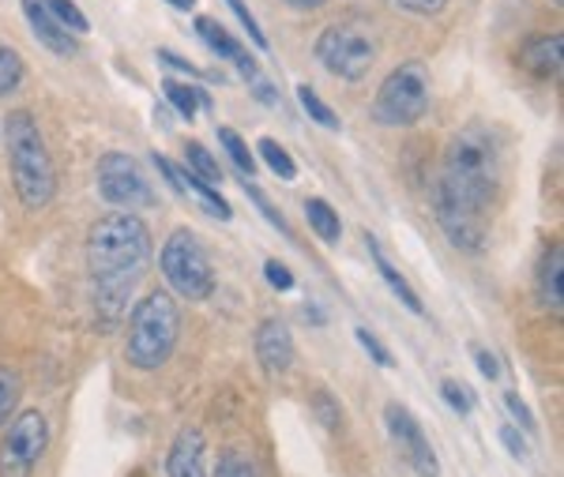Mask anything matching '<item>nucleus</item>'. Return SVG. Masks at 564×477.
Listing matches in <instances>:
<instances>
[{
  "label": "nucleus",
  "mask_w": 564,
  "mask_h": 477,
  "mask_svg": "<svg viewBox=\"0 0 564 477\" xmlns=\"http://www.w3.org/2000/svg\"><path fill=\"white\" fill-rule=\"evenodd\" d=\"M561 61H564L561 34H534V39H527L523 50H520V64L531 72L534 79H557Z\"/></svg>",
  "instance_id": "2eb2a0df"
},
{
  "label": "nucleus",
  "mask_w": 564,
  "mask_h": 477,
  "mask_svg": "<svg viewBox=\"0 0 564 477\" xmlns=\"http://www.w3.org/2000/svg\"><path fill=\"white\" fill-rule=\"evenodd\" d=\"M257 151H260V159L268 162V170L275 173L279 181H294V177H297V162L290 159V151H286V147H282L279 140L263 135V140L257 143Z\"/></svg>",
  "instance_id": "4be33fe9"
},
{
  "label": "nucleus",
  "mask_w": 564,
  "mask_h": 477,
  "mask_svg": "<svg viewBox=\"0 0 564 477\" xmlns=\"http://www.w3.org/2000/svg\"><path fill=\"white\" fill-rule=\"evenodd\" d=\"M162 279L170 282V290L185 301H207L215 293V268L207 260L204 245L196 241L193 229H177L170 234V241L162 245L159 256Z\"/></svg>",
  "instance_id": "423d86ee"
},
{
  "label": "nucleus",
  "mask_w": 564,
  "mask_h": 477,
  "mask_svg": "<svg viewBox=\"0 0 564 477\" xmlns=\"http://www.w3.org/2000/svg\"><path fill=\"white\" fill-rule=\"evenodd\" d=\"M23 15H26V23H31V34L50 53H57V57H76L79 53V39L53 20L50 8H45V0H23Z\"/></svg>",
  "instance_id": "ddd939ff"
},
{
  "label": "nucleus",
  "mask_w": 564,
  "mask_h": 477,
  "mask_svg": "<svg viewBox=\"0 0 564 477\" xmlns=\"http://www.w3.org/2000/svg\"><path fill=\"white\" fill-rule=\"evenodd\" d=\"M561 263H564V252L561 245H553L542 260V271H539V290H542V305L561 312Z\"/></svg>",
  "instance_id": "6ab92c4d"
},
{
  "label": "nucleus",
  "mask_w": 564,
  "mask_h": 477,
  "mask_svg": "<svg viewBox=\"0 0 564 477\" xmlns=\"http://www.w3.org/2000/svg\"><path fill=\"white\" fill-rule=\"evenodd\" d=\"M151 263V229L132 210H113L98 218L87 234L90 297L102 324H117Z\"/></svg>",
  "instance_id": "f257e3e1"
},
{
  "label": "nucleus",
  "mask_w": 564,
  "mask_h": 477,
  "mask_svg": "<svg viewBox=\"0 0 564 477\" xmlns=\"http://www.w3.org/2000/svg\"><path fill=\"white\" fill-rule=\"evenodd\" d=\"M500 444L508 447V455H512V458H520V463H523V458H531V444L520 436V429H516V425L500 429Z\"/></svg>",
  "instance_id": "473e14b6"
},
{
  "label": "nucleus",
  "mask_w": 564,
  "mask_h": 477,
  "mask_svg": "<svg viewBox=\"0 0 564 477\" xmlns=\"http://www.w3.org/2000/svg\"><path fill=\"white\" fill-rule=\"evenodd\" d=\"M4 143H8V170H12L15 196L26 210H42L57 196V170L53 154L45 147V135L39 121L26 109H15L4 121Z\"/></svg>",
  "instance_id": "7ed1b4c3"
},
{
  "label": "nucleus",
  "mask_w": 564,
  "mask_h": 477,
  "mask_svg": "<svg viewBox=\"0 0 564 477\" xmlns=\"http://www.w3.org/2000/svg\"><path fill=\"white\" fill-rule=\"evenodd\" d=\"M159 61L170 64V68H177V72H188V76H204V72H199L196 64H188L185 57H177L174 50H159Z\"/></svg>",
  "instance_id": "4c0bfd02"
},
{
  "label": "nucleus",
  "mask_w": 564,
  "mask_h": 477,
  "mask_svg": "<svg viewBox=\"0 0 564 477\" xmlns=\"http://www.w3.org/2000/svg\"><path fill=\"white\" fill-rule=\"evenodd\" d=\"M23 84V57L12 50V45L0 42V98L15 95Z\"/></svg>",
  "instance_id": "393cba45"
},
{
  "label": "nucleus",
  "mask_w": 564,
  "mask_h": 477,
  "mask_svg": "<svg viewBox=\"0 0 564 477\" xmlns=\"http://www.w3.org/2000/svg\"><path fill=\"white\" fill-rule=\"evenodd\" d=\"M95 181H98V192H102L106 204L121 207V210H135V207H148L154 199L151 192V181L143 177L140 162L124 151H109L98 159V170H95Z\"/></svg>",
  "instance_id": "1a4fd4ad"
},
{
  "label": "nucleus",
  "mask_w": 564,
  "mask_h": 477,
  "mask_svg": "<svg viewBox=\"0 0 564 477\" xmlns=\"http://www.w3.org/2000/svg\"><path fill=\"white\" fill-rule=\"evenodd\" d=\"M294 8H321V4H327V0H290Z\"/></svg>",
  "instance_id": "ea45409f"
},
{
  "label": "nucleus",
  "mask_w": 564,
  "mask_h": 477,
  "mask_svg": "<svg viewBox=\"0 0 564 477\" xmlns=\"http://www.w3.org/2000/svg\"><path fill=\"white\" fill-rule=\"evenodd\" d=\"M185 162H188V173H196V177H204L207 185H218L223 181V170H218V159L212 151H207L204 143H188L185 147Z\"/></svg>",
  "instance_id": "b1692460"
},
{
  "label": "nucleus",
  "mask_w": 564,
  "mask_h": 477,
  "mask_svg": "<svg viewBox=\"0 0 564 477\" xmlns=\"http://www.w3.org/2000/svg\"><path fill=\"white\" fill-rule=\"evenodd\" d=\"M430 68L422 61H403L391 68L372 98V121L384 128H411L430 113Z\"/></svg>",
  "instance_id": "39448f33"
},
{
  "label": "nucleus",
  "mask_w": 564,
  "mask_h": 477,
  "mask_svg": "<svg viewBox=\"0 0 564 477\" xmlns=\"http://www.w3.org/2000/svg\"><path fill=\"white\" fill-rule=\"evenodd\" d=\"M305 218H308V226H313V234L321 237L324 245H339V237H343V223H339V210H335L327 199L321 196H313V199H305Z\"/></svg>",
  "instance_id": "a211bd4d"
},
{
  "label": "nucleus",
  "mask_w": 564,
  "mask_h": 477,
  "mask_svg": "<svg viewBox=\"0 0 564 477\" xmlns=\"http://www.w3.org/2000/svg\"><path fill=\"white\" fill-rule=\"evenodd\" d=\"M245 192H249V196H252V199H257V204H260V210H263V218H268V223H271V226H279V229H282V234H286V237H290V226H286V218H282V215H279V210H275V207H271V204H268V196H263V192H260L257 185H252V181H245Z\"/></svg>",
  "instance_id": "72a5a7b5"
},
{
  "label": "nucleus",
  "mask_w": 564,
  "mask_h": 477,
  "mask_svg": "<svg viewBox=\"0 0 564 477\" xmlns=\"http://www.w3.org/2000/svg\"><path fill=\"white\" fill-rule=\"evenodd\" d=\"M441 394H444V402H448V406L456 410L459 418H467L470 410H475V402H470V388H467V383H459V380H441Z\"/></svg>",
  "instance_id": "c85d7f7f"
},
{
  "label": "nucleus",
  "mask_w": 564,
  "mask_h": 477,
  "mask_svg": "<svg viewBox=\"0 0 564 477\" xmlns=\"http://www.w3.org/2000/svg\"><path fill=\"white\" fill-rule=\"evenodd\" d=\"M557 4H561V0H557Z\"/></svg>",
  "instance_id": "a19ab883"
},
{
  "label": "nucleus",
  "mask_w": 564,
  "mask_h": 477,
  "mask_svg": "<svg viewBox=\"0 0 564 477\" xmlns=\"http://www.w3.org/2000/svg\"><path fill=\"white\" fill-rule=\"evenodd\" d=\"M50 444V425L39 410H26L0 440V477H31Z\"/></svg>",
  "instance_id": "6e6552de"
},
{
  "label": "nucleus",
  "mask_w": 564,
  "mask_h": 477,
  "mask_svg": "<svg viewBox=\"0 0 564 477\" xmlns=\"http://www.w3.org/2000/svg\"><path fill=\"white\" fill-rule=\"evenodd\" d=\"M263 274H268V282H271V286H275V290H282V293L294 290V274H290L286 263L268 260V263H263Z\"/></svg>",
  "instance_id": "c9c22d12"
},
{
  "label": "nucleus",
  "mask_w": 564,
  "mask_h": 477,
  "mask_svg": "<svg viewBox=\"0 0 564 477\" xmlns=\"http://www.w3.org/2000/svg\"><path fill=\"white\" fill-rule=\"evenodd\" d=\"M436 188L456 196L459 204L494 215V199L500 188V147L489 128L467 124L463 132L452 135Z\"/></svg>",
  "instance_id": "f03ea898"
},
{
  "label": "nucleus",
  "mask_w": 564,
  "mask_h": 477,
  "mask_svg": "<svg viewBox=\"0 0 564 477\" xmlns=\"http://www.w3.org/2000/svg\"><path fill=\"white\" fill-rule=\"evenodd\" d=\"M354 335H358L361 350H366V354L372 357V361H377V365H380V369H391V365H395V361H391V354H388V346H384V343H380V338H377V335H372V332H369V327H358V332H354Z\"/></svg>",
  "instance_id": "7c9ffc66"
},
{
  "label": "nucleus",
  "mask_w": 564,
  "mask_h": 477,
  "mask_svg": "<svg viewBox=\"0 0 564 477\" xmlns=\"http://www.w3.org/2000/svg\"><path fill=\"white\" fill-rule=\"evenodd\" d=\"M166 477H207V440L199 429H181L166 455Z\"/></svg>",
  "instance_id": "4468645a"
},
{
  "label": "nucleus",
  "mask_w": 564,
  "mask_h": 477,
  "mask_svg": "<svg viewBox=\"0 0 564 477\" xmlns=\"http://www.w3.org/2000/svg\"><path fill=\"white\" fill-rule=\"evenodd\" d=\"M313 406H316V414H321L324 429H339V425H343V410L335 406V399H332V394H327V391H316Z\"/></svg>",
  "instance_id": "2f4dec72"
},
{
  "label": "nucleus",
  "mask_w": 564,
  "mask_h": 477,
  "mask_svg": "<svg viewBox=\"0 0 564 477\" xmlns=\"http://www.w3.org/2000/svg\"><path fill=\"white\" fill-rule=\"evenodd\" d=\"M196 34L204 39L207 50L218 53V61H234V64H238V61L245 57V53H249L238 39H234L230 31H226L223 23L212 20V15H199V20H196Z\"/></svg>",
  "instance_id": "f3484780"
},
{
  "label": "nucleus",
  "mask_w": 564,
  "mask_h": 477,
  "mask_svg": "<svg viewBox=\"0 0 564 477\" xmlns=\"http://www.w3.org/2000/svg\"><path fill=\"white\" fill-rule=\"evenodd\" d=\"M20 394H23L20 372L0 365V425H4V421H12L15 406H20Z\"/></svg>",
  "instance_id": "bb28decb"
},
{
  "label": "nucleus",
  "mask_w": 564,
  "mask_h": 477,
  "mask_svg": "<svg viewBox=\"0 0 564 477\" xmlns=\"http://www.w3.org/2000/svg\"><path fill=\"white\" fill-rule=\"evenodd\" d=\"M475 361H478V372L486 376V380H497V376H500V361H497V354H489V350H475Z\"/></svg>",
  "instance_id": "e433bc0d"
},
{
  "label": "nucleus",
  "mask_w": 564,
  "mask_h": 477,
  "mask_svg": "<svg viewBox=\"0 0 564 477\" xmlns=\"http://www.w3.org/2000/svg\"><path fill=\"white\" fill-rule=\"evenodd\" d=\"M45 8H50V15L57 20L65 31H72L79 39V34H87L90 31V23H87V15L76 8V0H45Z\"/></svg>",
  "instance_id": "a878e982"
},
{
  "label": "nucleus",
  "mask_w": 564,
  "mask_h": 477,
  "mask_svg": "<svg viewBox=\"0 0 564 477\" xmlns=\"http://www.w3.org/2000/svg\"><path fill=\"white\" fill-rule=\"evenodd\" d=\"M181 338V308L170 293L154 290L140 305L132 308L129 319V343H124V357L132 369L154 372L174 357Z\"/></svg>",
  "instance_id": "20e7f679"
},
{
  "label": "nucleus",
  "mask_w": 564,
  "mask_h": 477,
  "mask_svg": "<svg viewBox=\"0 0 564 477\" xmlns=\"http://www.w3.org/2000/svg\"><path fill=\"white\" fill-rule=\"evenodd\" d=\"M505 406H508V414H512V418L527 429V433H534V414H531V406H527L520 394H516V391H505Z\"/></svg>",
  "instance_id": "f704fd0d"
},
{
  "label": "nucleus",
  "mask_w": 564,
  "mask_h": 477,
  "mask_svg": "<svg viewBox=\"0 0 564 477\" xmlns=\"http://www.w3.org/2000/svg\"><path fill=\"white\" fill-rule=\"evenodd\" d=\"M366 245H369V256H372V268H377V274H380V279H384V286L399 297V305H403L406 312H414V316H422V312H425V308H422V297H417L414 286L403 279V274H399L395 268H391V260L384 256V249H380L377 237L366 234Z\"/></svg>",
  "instance_id": "dca6fc26"
},
{
  "label": "nucleus",
  "mask_w": 564,
  "mask_h": 477,
  "mask_svg": "<svg viewBox=\"0 0 564 477\" xmlns=\"http://www.w3.org/2000/svg\"><path fill=\"white\" fill-rule=\"evenodd\" d=\"M218 143H223V151L230 154L234 166L241 170V177H245V181L257 177V154L249 151V143H245L241 135L234 132V128H218Z\"/></svg>",
  "instance_id": "412c9836"
},
{
  "label": "nucleus",
  "mask_w": 564,
  "mask_h": 477,
  "mask_svg": "<svg viewBox=\"0 0 564 477\" xmlns=\"http://www.w3.org/2000/svg\"><path fill=\"white\" fill-rule=\"evenodd\" d=\"M226 8H230L234 15H238V23L245 26V31H249V39L260 45V50H268V34L260 31V23H257V15L249 12V4H245V0H226Z\"/></svg>",
  "instance_id": "c756f323"
},
{
  "label": "nucleus",
  "mask_w": 564,
  "mask_h": 477,
  "mask_svg": "<svg viewBox=\"0 0 564 477\" xmlns=\"http://www.w3.org/2000/svg\"><path fill=\"white\" fill-rule=\"evenodd\" d=\"M316 61H321L332 76L358 84V79L369 76L372 64H377V42H372V34L366 26L335 23L316 39Z\"/></svg>",
  "instance_id": "0eeeda50"
},
{
  "label": "nucleus",
  "mask_w": 564,
  "mask_h": 477,
  "mask_svg": "<svg viewBox=\"0 0 564 477\" xmlns=\"http://www.w3.org/2000/svg\"><path fill=\"white\" fill-rule=\"evenodd\" d=\"M297 102H302V109L308 113V121H316L321 128H327V132H339V124H343V121H339V117H335V109L327 106L324 98L316 95V90L308 87V84L297 87Z\"/></svg>",
  "instance_id": "5701e85b"
},
{
  "label": "nucleus",
  "mask_w": 564,
  "mask_h": 477,
  "mask_svg": "<svg viewBox=\"0 0 564 477\" xmlns=\"http://www.w3.org/2000/svg\"><path fill=\"white\" fill-rule=\"evenodd\" d=\"M215 477H260V470L252 466V458L249 455H241V452H226L223 458H218V470Z\"/></svg>",
  "instance_id": "cd10ccee"
},
{
  "label": "nucleus",
  "mask_w": 564,
  "mask_h": 477,
  "mask_svg": "<svg viewBox=\"0 0 564 477\" xmlns=\"http://www.w3.org/2000/svg\"><path fill=\"white\" fill-rule=\"evenodd\" d=\"M433 215H436V226L444 229V237H448L459 252L486 249V241H489V215L486 210L459 204L456 196H448L444 188L433 185Z\"/></svg>",
  "instance_id": "9d476101"
},
{
  "label": "nucleus",
  "mask_w": 564,
  "mask_h": 477,
  "mask_svg": "<svg viewBox=\"0 0 564 477\" xmlns=\"http://www.w3.org/2000/svg\"><path fill=\"white\" fill-rule=\"evenodd\" d=\"M162 90H166V102L177 109L185 121H193L196 117V109L199 106H207V95L199 87H193V84H181V79H166L162 84Z\"/></svg>",
  "instance_id": "aec40b11"
},
{
  "label": "nucleus",
  "mask_w": 564,
  "mask_h": 477,
  "mask_svg": "<svg viewBox=\"0 0 564 477\" xmlns=\"http://www.w3.org/2000/svg\"><path fill=\"white\" fill-rule=\"evenodd\" d=\"M294 335H290V327L282 324V319H263L257 327V361L263 365V372L268 376H282L290 372V365H294Z\"/></svg>",
  "instance_id": "f8f14e48"
},
{
  "label": "nucleus",
  "mask_w": 564,
  "mask_h": 477,
  "mask_svg": "<svg viewBox=\"0 0 564 477\" xmlns=\"http://www.w3.org/2000/svg\"><path fill=\"white\" fill-rule=\"evenodd\" d=\"M384 421H388V433L399 444V452L411 463V470L417 477H441V463H436V452L425 436L422 421H417L403 402H388L384 406Z\"/></svg>",
  "instance_id": "9b49d317"
},
{
  "label": "nucleus",
  "mask_w": 564,
  "mask_h": 477,
  "mask_svg": "<svg viewBox=\"0 0 564 477\" xmlns=\"http://www.w3.org/2000/svg\"><path fill=\"white\" fill-rule=\"evenodd\" d=\"M166 4H174L177 12H193V8H196V0H166Z\"/></svg>",
  "instance_id": "58836bf2"
}]
</instances>
